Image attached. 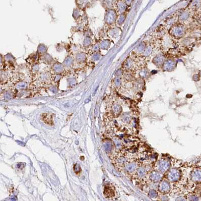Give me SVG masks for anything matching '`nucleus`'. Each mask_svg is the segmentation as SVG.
I'll list each match as a JSON object with an SVG mask.
<instances>
[{"label":"nucleus","mask_w":201,"mask_h":201,"mask_svg":"<svg viewBox=\"0 0 201 201\" xmlns=\"http://www.w3.org/2000/svg\"><path fill=\"white\" fill-rule=\"evenodd\" d=\"M155 170L161 172V174L167 172L170 167V163L169 161L165 159H160L155 165Z\"/></svg>","instance_id":"1"},{"label":"nucleus","mask_w":201,"mask_h":201,"mask_svg":"<svg viewBox=\"0 0 201 201\" xmlns=\"http://www.w3.org/2000/svg\"><path fill=\"white\" fill-rule=\"evenodd\" d=\"M181 172L177 169H171L169 170V172L167 174V178L170 182H177L181 179Z\"/></svg>","instance_id":"2"},{"label":"nucleus","mask_w":201,"mask_h":201,"mask_svg":"<svg viewBox=\"0 0 201 201\" xmlns=\"http://www.w3.org/2000/svg\"><path fill=\"white\" fill-rule=\"evenodd\" d=\"M115 162L116 165H117L118 166H124L128 162V157L123 153H120V154L117 155L116 157Z\"/></svg>","instance_id":"3"},{"label":"nucleus","mask_w":201,"mask_h":201,"mask_svg":"<svg viewBox=\"0 0 201 201\" xmlns=\"http://www.w3.org/2000/svg\"><path fill=\"white\" fill-rule=\"evenodd\" d=\"M158 189L162 194H167L170 191V184L169 181L166 180L161 181L158 186Z\"/></svg>","instance_id":"4"},{"label":"nucleus","mask_w":201,"mask_h":201,"mask_svg":"<svg viewBox=\"0 0 201 201\" xmlns=\"http://www.w3.org/2000/svg\"><path fill=\"white\" fill-rule=\"evenodd\" d=\"M139 167V163L137 161L128 162L125 165V169L129 173L136 172Z\"/></svg>","instance_id":"5"},{"label":"nucleus","mask_w":201,"mask_h":201,"mask_svg":"<svg viewBox=\"0 0 201 201\" xmlns=\"http://www.w3.org/2000/svg\"><path fill=\"white\" fill-rule=\"evenodd\" d=\"M149 179L152 182H158L161 180V173L157 170H154L150 174Z\"/></svg>","instance_id":"6"},{"label":"nucleus","mask_w":201,"mask_h":201,"mask_svg":"<svg viewBox=\"0 0 201 201\" xmlns=\"http://www.w3.org/2000/svg\"><path fill=\"white\" fill-rule=\"evenodd\" d=\"M191 178L194 182H201V170L200 169H195L193 170L191 174Z\"/></svg>","instance_id":"7"},{"label":"nucleus","mask_w":201,"mask_h":201,"mask_svg":"<svg viewBox=\"0 0 201 201\" xmlns=\"http://www.w3.org/2000/svg\"><path fill=\"white\" fill-rule=\"evenodd\" d=\"M42 119L44 122L48 125H53V117L52 115L49 114H44L43 115Z\"/></svg>","instance_id":"8"},{"label":"nucleus","mask_w":201,"mask_h":201,"mask_svg":"<svg viewBox=\"0 0 201 201\" xmlns=\"http://www.w3.org/2000/svg\"><path fill=\"white\" fill-rule=\"evenodd\" d=\"M147 168L145 166L139 167L136 171V174L138 177L141 178L145 175L147 172Z\"/></svg>","instance_id":"9"},{"label":"nucleus","mask_w":201,"mask_h":201,"mask_svg":"<svg viewBox=\"0 0 201 201\" xmlns=\"http://www.w3.org/2000/svg\"><path fill=\"white\" fill-rule=\"evenodd\" d=\"M112 114L115 117H117L122 112V107L119 105H115L112 109Z\"/></svg>","instance_id":"10"},{"label":"nucleus","mask_w":201,"mask_h":201,"mask_svg":"<svg viewBox=\"0 0 201 201\" xmlns=\"http://www.w3.org/2000/svg\"><path fill=\"white\" fill-rule=\"evenodd\" d=\"M131 119H132L131 115L127 113L122 115L121 117V120H122V122H125V123H129L131 121Z\"/></svg>","instance_id":"11"},{"label":"nucleus","mask_w":201,"mask_h":201,"mask_svg":"<svg viewBox=\"0 0 201 201\" xmlns=\"http://www.w3.org/2000/svg\"><path fill=\"white\" fill-rule=\"evenodd\" d=\"M104 147L105 150L107 151L110 152L112 149L113 144L111 141H107V142H105V144L104 145Z\"/></svg>","instance_id":"12"},{"label":"nucleus","mask_w":201,"mask_h":201,"mask_svg":"<svg viewBox=\"0 0 201 201\" xmlns=\"http://www.w3.org/2000/svg\"><path fill=\"white\" fill-rule=\"evenodd\" d=\"M149 197H150V198H156L158 196V193L156 191L154 190V189H151L149 192V194H148Z\"/></svg>","instance_id":"13"},{"label":"nucleus","mask_w":201,"mask_h":201,"mask_svg":"<svg viewBox=\"0 0 201 201\" xmlns=\"http://www.w3.org/2000/svg\"><path fill=\"white\" fill-rule=\"evenodd\" d=\"M114 143H115V144L116 147L117 148H120L122 146V143H121V141L120 140L117 139H115L114 140Z\"/></svg>","instance_id":"14"},{"label":"nucleus","mask_w":201,"mask_h":201,"mask_svg":"<svg viewBox=\"0 0 201 201\" xmlns=\"http://www.w3.org/2000/svg\"><path fill=\"white\" fill-rule=\"evenodd\" d=\"M189 199L192 198V199H191V201H198V200H199L198 197H197L195 195H193L189 196Z\"/></svg>","instance_id":"15"},{"label":"nucleus","mask_w":201,"mask_h":201,"mask_svg":"<svg viewBox=\"0 0 201 201\" xmlns=\"http://www.w3.org/2000/svg\"><path fill=\"white\" fill-rule=\"evenodd\" d=\"M1 62H2V60H1V56H0V64L1 63Z\"/></svg>","instance_id":"16"},{"label":"nucleus","mask_w":201,"mask_h":201,"mask_svg":"<svg viewBox=\"0 0 201 201\" xmlns=\"http://www.w3.org/2000/svg\"><path fill=\"white\" fill-rule=\"evenodd\" d=\"M1 90L0 89V93H1Z\"/></svg>","instance_id":"17"}]
</instances>
